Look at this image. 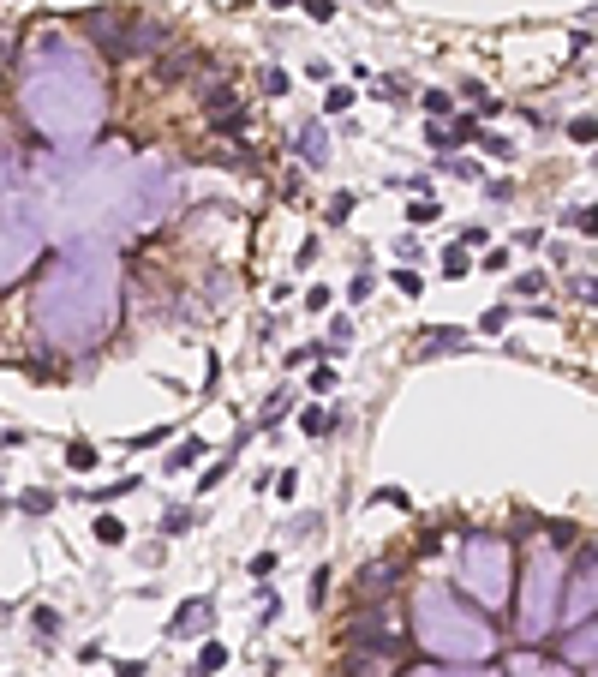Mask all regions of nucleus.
Listing matches in <instances>:
<instances>
[{
    "instance_id": "nucleus-39",
    "label": "nucleus",
    "mask_w": 598,
    "mask_h": 677,
    "mask_svg": "<svg viewBox=\"0 0 598 677\" xmlns=\"http://www.w3.org/2000/svg\"><path fill=\"white\" fill-rule=\"evenodd\" d=\"M115 677H144V660H120V665H115Z\"/></svg>"
},
{
    "instance_id": "nucleus-25",
    "label": "nucleus",
    "mask_w": 598,
    "mask_h": 677,
    "mask_svg": "<svg viewBox=\"0 0 598 677\" xmlns=\"http://www.w3.org/2000/svg\"><path fill=\"white\" fill-rule=\"evenodd\" d=\"M354 217V192H335V204H329V222H347Z\"/></svg>"
},
{
    "instance_id": "nucleus-5",
    "label": "nucleus",
    "mask_w": 598,
    "mask_h": 677,
    "mask_svg": "<svg viewBox=\"0 0 598 677\" xmlns=\"http://www.w3.org/2000/svg\"><path fill=\"white\" fill-rule=\"evenodd\" d=\"M509 546H503L497 533H467L461 540V588L491 611V605L509 600Z\"/></svg>"
},
{
    "instance_id": "nucleus-27",
    "label": "nucleus",
    "mask_w": 598,
    "mask_h": 677,
    "mask_svg": "<svg viewBox=\"0 0 598 677\" xmlns=\"http://www.w3.org/2000/svg\"><path fill=\"white\" fill-rule=\"evenodd\" d=\"M574 145H593V138H598V126H593V115H581V120H574Z\"/></svg>"
},
{
    "instance_id": "nucleus-30",
    "label": "nucleus",
    "mask_w": 598,
    "mask_h": 677,
    "mask_svg": "<svg viewBox=\"0 0 598 677\" xmlns=\"http://www.w3.org/2000/svg\"><path fill=\"white\" fill-rule=\"evenodd\" d=\"M25 510H30V516H43V510H55V491H30V498H25Z\"/></svg>"
},
{
    "instance_id": "nucleus-8",
    "label": "nucleus",
    "mask_w": 598,
    "mask_h": 677,
    "mask_svg": "<svg viewBox=\"0 0 598 677\" xmlns=\"http://www.w3.org/2000/svg\"><path fill=\"white\" fill-rule=\"evenodd\" d=\"M210 618H215V605H210V600H185L180 611H174L168 635H174V642H192V635H204V630H210Z\"/></svg>"
},
{
    "instance_id": "nucleus-37",
    "label": "nucleus",
    "mask_w": 598,
    "mask_h": 677,
    "mask_svg": "<svg viewBox=\"0 0 598 677\" xmlns=\"http://www.w3.org/2000/svg\"><path fill=\"white\" fill-rule=\"evenodd\" d=\"M305 6H312L317 25H329V18H335V0H305Z\"/></svg>"
},
{
    "instance_id": "nucleus-38",
    "label": "nucleus",
    "mask_w": 598,
    "mask_h": 677,
    "mask_svg": "<svg viewBox=\"0 0 598 677\" xmlns=\"http://www.w3.org/2000/svg\"><path fill=\"white\" fill-rule=\"evenodd\" d=\"M395 288H401V294H419V288H425V282H419L414 270H395Z\"/></svg>"
},
{
    "instance_id": "nucleus-34",
    "label": "nucleus",
    "mask_w": 598,
    "mask_h": 677,
    "mask_svg": "<svg viewBox=\"0 0 598 677\" xmlns=\"http://www.w3.org/2000/svg\"><path fill=\"white\" fill-rule=\"evenodd\" d=\"M162 528H168V533H180V528H192V510H168V516H162Z\"/></svg>"
},
{
    "instance_id": "nucleus-19",
    "label": "nucleus",
    "mask_w": 598,
    "mask_h": 677,
    "mask_svg": "<svg viewBox=\"0 0 598 677\" xmlns=\"http://www.w3.org/2000/svg\"><path fill=\"white\" fill-rule=\"evenodd\" d=\"M204 456V444H198V438H192V444H180V450H174V456H168V474H180V468H192V461H198Z\"/></svg>"
},
{
    "instance_id": "nucleus-10",
    "label": "nucleus",
    "mask_w": 598,
    "mask_h": 677,
    "mask_svg": "<svg viewBox=\"0 0 598 677\" xmlns=\"http://www.w3.org/2000/svg\"><path fill=\"white\" fill-rule=\"evenodd\" d=\"M509 677H569V665H551V660H533V653H521V660L509 665Z\"/></svg>"
},
{
    "instance_id": "nucleus-31",
    "label": "nucleus",
    "mask_w": 598,
    "mask_h": 677,
    "mask_svg": "<svg viewBox=\"0 0 598 677\" xmlns=\"http://www.w3.org/2000/svg\"><path fill=\"white\" fill-rule=\"evenodd\" d=\"M419 252H425V246H419V240H414V234H401V240H395V258H407V264H414V258H419Z\"/></svg>"
},
{
    "instance_id": "nucleus-7",
    "label": "nucleus",
    "mask_w": 598,
    "mask_h": 677,
    "mask_svg": "<svg viewBox=\"0 0 598 677\" xmlns=\"http://www.w3.org/2000/svg\"><path fill=\"white\" fill-rule=\"evenodd\" d=\"M556 611H563L569 623L593 618V546H581V563L563 570V600H556Z\"/></svg>"
},
{
    "instance_id": "nucleus-23",
    "label": "nucleus",
    "mask_w": 598,
    "mask_h": 677,
    "mask_svg": "<svg viewBox=\"0 0 598 677\" xmlns=\"http://www.w3.org/2000/svg\"><path fill=\"white\" fill-rule=\"evenodd\" d=\"M324 126H305V162H312V168H317V162H324Z\"/></svg>"
},
{
    "instance_id": "nucleus-2",
    "label": "nucleus",
    "mask_w": 598,
    "mask_h": 677,
    "mask_svg": "<svg viewBox=\"0 0 598 677\" xmlns=\"http://www.w3.org/2000/svg\"><path fill=\"white\" fill-rule=\"evenodd\" d=\"M18 108L48 145L85 150L108 120V85L96 73V55L78 48L72 36L48 30L43 43L25 55V85H18Z\"/></svg>"
},
{
    "instance_id": "nucleus-15",
    "label": "nucleus",
    "mask_w": 598,
    "mask_h": 677,
    "mask_svg": "<svg viewBox=\"0 0 598 677\" xmlns=\"http://www.w3.org/2000/svg\"><path fill=\"white\" fill-rule=\"evenodd\" d=\"M437 217H443L437 198H414V204H407V222H414V228H425V222H437Z\"/></svg>"
},
{
    "instance_id": "nucleus-21",
    "label": "nucleus",
    "mask_w": 598,
    "mask_h": 677,
    "mask_svg": "<svg viewBox=\"0 0 598 677\" xmlns=\"http://www.w3.org/2000/svg\"><path fill=\"white\" fill-rule=\"evenodd\" d=\"M299 432L324 438V432H329V414H324V408H305V414H299Z\"/></svg>"
},
{
    "instance_id": "nucleus-29",
    "label": "nucleus",
    "mask_w": 598,
    "mask_h": 677,
    "mask_svg": "<svg viewBox=\"0 0 598 677\" xmlns=\"http://www.w3.org/2000/svg\"><path fill=\"white\" fill-rule=\"evenodd\" d=\"M270 486H275V498H294V491H299V474H294V468H287V474H275Z\"/></svg>"
},
{
    "instance_id": "nucleus-11",
    "label": "nucleus",
    "mask_w": 598,
    "mask_h": 677,
    "mask_svg": "<svg viewBox=\"0 0 598 677\" xmlns=\"http://www.w3.org/2000/svg\"><path fill=\"white\" fill-rule=\"evenodd\" d=\"M419 342H425V354H449V348H467V330H449V324H443V330H425Z\"/></svg>"
},
{
    "instance_id": "nucleus-3",
    "label": "nucleus",
    "mask_w": 598,
    "mask_h": 677,
    "mask_svg": "<svg viewBox=\"0 0 598 677\" xmlns=\"http://www.w3.org/2000/svg\"><path fill=\"white\" fill-rule=\"evenodd\" d=\"M414 635H419L425 653L455 660V665H473V660H491V653H497L491 623H484L473 605H461L443 581H419L414 588Z\"/></svg>"
},
{
    "instance_id": "nucleus-12",
    "label": "nucleus",
    "mask_w": 598,
    "mask_h": 677,
    "mask_svg": "<svg viewBox=\"0 0 598 677\" xmlns=\"http://www.w3.org/2000/svg\"><path fill=\"white\" fill-rule=\"evenodd\" d=\"M30 630H36V642H55L60 611H55V605H36V611H30Z\"/></svg>"
},
{
    "instance_id": "nucleus-22",
    "label": "nucleus",
    "mask_w": 598,
    "mask_h": 677,
    "mask_svg": "<svg viewBox=\"0 0 598 677\" xmlns=\"http://www.w3.org/2000/svg\"><path fill=\"white\" fill-rule=\"evenodd\" d=\"M96 540H102V546H120V540H126V528H120L115 516H96Z\"/></svg>"
},
{
    "instance_id": "nucleus-28",
    "label": "nucleus",
    "mask_w": 598,
    "mask_h": 677,
    "mask_svg": "<svg viewBox=\"0 0 598 677\" xmlns=\"http://www.w3.org/2000/svg\"><path fill=\"white\" fill-rule=\"evenodd\" d=\"M162 438H168V426H150L144 438H126V450H150V444H162Z\"/></svg>"
},
{
    "instance_id": "nucleus-36",
    "label": "nucleus",
    "mask_w": 598,
    "mask_h": 677,
    "mask_svg": "<svg viewBox=\"0 0 598 677\" xmlns=\"http://www.w3.org/2000/svg\"><path fill=\"white\" fill-rule=\"evenodd\" d=\"M329 600V570H317V576H312V605H324Z\"/></svg>"
},
{
    "instance_id": "nucleus-17",
    "label": "nucleus",
    "mask_w": 598,
    "mask_h": 677,
    "mask_svg": "<svg viewBox=\"0 0 598 677\" xmlns=\"http://www.w3.org/2000/svg\"><path fill=\"white\" fill-rule=\"evenodd\" d=\"M257 90H264V96H287V73L282 66H264V73H257Z\"/></svg>"
},
{
    "instance_id": "nucleus-24",
    "label": "nucleus",
    "mask_w": 598,
    "mask_h": 677,
    "mask_svg": "<svg viewBox=\"0 0 598 677\" xmlns=\"http://www.w3.org/2000/svg\"><path fill=\"white\" fill-rule=\"evenodd\" d=\"M347 336H354V324H347V318H335V324H329V336H324V348H335V354H342Z\"/></svg>"
},
{
    "instance_id": "nucleus-4",
    "label": "nucleus",
    "mask_w": 598,
    "mask_h": 677,
    "mask_svg": "<svg viewBox=\"0 0 598 677\" xmlns=\"http://www.w3.org/2000/svg\"><path fill=\"white\" fill-rule=\"evenodd\" d=\"M556 600H563V558L556 546H533L527 551V581H521V635L544 642L556 623Z\"/></svg>"
},
{
    "instance_id": "nucleus-16",
    "label": "nucleus",
    "mask_w": 598,
    "mask_h": 677,
    "mask_svg": "<svg viewBox=\"0 0 598 677\" xmlns=\"http://www.w3.org/2000/svg\"><path fill=\"white\" fill-rule=\"evenodd\" d=\"M66 468H78V474H85V468H96V444H85V438H78V444H66Z\"/></svg>"
},
{
    "instance_id": "nucleus-9",
    "label": "nucleus",
    "mask_w": 598,
    "mask_h": 677,
    "mask_svg": "<svg viewBox=\"0 0 598 677\" xmlns=\"http://www.w3.org/2000/svg\"><path fill=\"white\" fill-rule=\"evenodd\" d=\"M563 660H574L581 672H593V618L569 623V635H563Z\"/></svg>"
},
{
    "instance_id": "nucleus-14",
    "label": "nucleus",
    "mask_w": 598,
    "mask_h": 677,
    "mask_svg": "<svg viewBox=\"0 0 598 677\" xmlns=\"http://www.w3.org/2000/svg\"><path fill=\"white\" fill-rule=\"evenodd\" d=\"M222 665H228V648H222V642H204V653H198V677H215Z\"/></svg>"
},
{
    "instance_id": "nucleus-13",
    "label": "nucleus",
    "mask_w": 598,
    "mask_h": 677,
    "mask_svg": "<svg viewBox=\"0 0 598 677\" xmlns=\"http://www.w3.org/2000/svg\"><path fill=\"white\" fill-rule=\"evenodd\" d=\"M354 102H359V96H354V85H329V90H324V115H347Z\"/></svg>"
},
{
    "instance_id": "nucleus-32",
    "label": "nucleus",
    "mask_w": 598,
    "mask_h": 677,
    "mask_svg": "<svg viewBox=\"0 0 598 677\" xmlns=\"http://www.w3.org/2000/svg\"><path fill=\"white\" fill-rule=\"evenodd\" d=\"M539 288H544V276H539V270H527L521 282H514V294H521V300H527V294H539Z\"/></svg>"
},
{
    "instance_id": "nucleus-6",
    "label": "nucleus",
    "mask_w": 598,
    "mask_h": 677,
    "mask_svg": "<svg viewBox=\"0 0 598 677\" xmlns=\"http://www.w3.org/2000/svg\"><path fill=\"white\" fill-rule=\"evenodd\" d=\"M36 252H43V234L30 228L25 217L0 210V288H6V282H18V276L36 264Z\"/></svg>"
},
{
    "instance_id": "nucleus-35",
    "label": "nucleus",
    "mask_w": 598,
    "mask_h": 677,
    "mask_svg": "<svg viewBox=\"0 0 598 677\" xmlns=\"http://www.w3.org/2000/svg\"><path fill=\"white\" fill-rule=\"evenodd\" d=\"M312 389H317V396H329V389H335V372H329V366H317V372H312Z\"/></svg>"
},
{
    "instance_id": "nucleus-33",
    "label": "nucleus",
    "mask_w": 598,
    "mask_h": 677,
    "mask_svg": "<svg viewBox=\"0 0 598 677\" xmlns=\"http://www.w3.org/2000/svg\"><path fill=\"white\" fill-rule=\"evenodd\" d=\"M443 168H449V174H461V180H479V162H461V157H449Z\"/></svg>"
},
{
    "instance_id": "nucleus-1",
    "label": "nucleus",
    "mask_w": 598,
    "mask_h": 677,
    "mask_svg": "<svg viewBox=\"0 0 598 677\" xmlns=\"http://www.w3.org/2000/svg\"><path fill=\"white\" fill-rule=\"evenodd\" d=\"M30 318L55 354H90L120 318V252L102 240L60 246V258L48 264L30 300Z\"/></svg>"
},
{
    "instance_id": "nucleus-18",
    "label": "nucleus",
    "mask_w": 598,
    "mask_h": 677,
    "mask_svg": "<svg viewBox=\"0 0 598 677\" xmlns=\"http://www.w3.org/2000/svg\"><path fill=\"white\" fill-rule=\"evenodd\" d=\"M467 270H473L467 246H449V252H443V276H467Z\"/></svg>"
},
{
    "instance_id": "nucleus-20",
    "label": "nucleus",
    "mask_w": 598,
    "mask_h": 677,
    "mask_svg": "<svg viewBox=\"0 0 598 677\" xmlns=\"http://www.w3.org/2000/svg\"><path fill=\"white\" fill-rule=\"evenodd\" d=\"M419 108H425V115H449V108H455V102H449V90H425V96H419Z\"/></svg>"
},
{
    "instance_id": "nucleus-26",
    "label": "nucleus",
    "mask_w": 598,
    "mask_h": 677,
    "mask_svg": "<svg viewBox=\"0 0 598 677\" xmlns=\"http://www.w3.org/2000/svg\"><path fill=\"white\" fill-rule=\"evenodd\" d=\"M6 192H13V150L0 145V198H6Z\"/></svg>"
}]
</instances>
